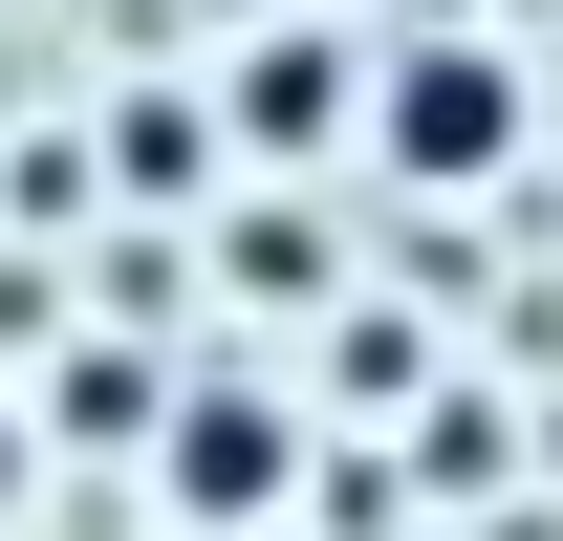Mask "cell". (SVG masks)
I'll use <instances>...</instances> for the list:
<instances>
[{
  "mask_svg": "<svg viewBox=\"0 0 563 541\" xmlns=\"http://www.w3.org/2000/svg\"><path fill=\"white\" fill-rule=\"evenodd\" d=\"M174 498H196V520H261V498H282V411L196 390V411H174Z\"/></svg>",
  "mask_w": 563,
  "mask_h": 541,
  "instance_id": "7a4b0ae2",
  "label": "cell"
},
{
  "mask_svg": "<svg viewBox=\"0 0 563 541\" xmlns=\"http://www.w3.org/2000/svg\"><path fill=\"white\" fill-rule=\"evenodd\" d=\"M325 109H347V87H325V44H261V66H239V131H325Z\"/></svg>",
  "mask_w": 563,
  "mask_h": 541,
  "instance_id": "3957f363",
  "label": "cell"
},
{
  "mask_svg": "<svg viewBox=\"0 0 563 541\" xmlns=\"http://www.w3.org/2000/svg\"><path fill=\"white\" fill-rule=\"evenodd\" d=\"M520 131H542V87L498 66V44H412V66L368 87V152H390V174H433V196H455V174H498Z\"/></svg>",
  "mask_w": 563,
  "mask_h": 541,
  "instance_id": "6da1fadb",
  "label": "cell"
},
{
  "mask_svg": "<svg viewBox=\"0 0 563 541\" xmlns=\"http://www.w3.org/2000/svg\"><path fill=\"white\" fill-rule=\"evenodd\" d=\"M0 498H22V411H0Z\"/></svg>",
  "mask_w": 563,
  "mask_h": 541,
  "instance_id": "277c9868",
  "label": "cell"
}]
</instances>
